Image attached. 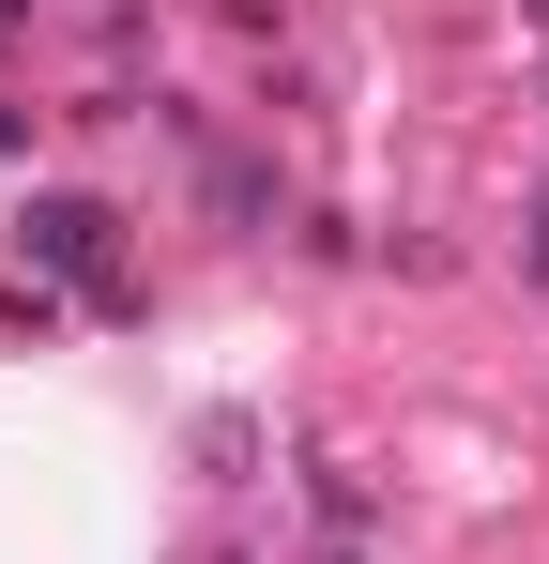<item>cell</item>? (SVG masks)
<instances>
[{
  "label": "cell",
  "mask_w": 549,
  "mask_h": 564,
  "mask_svg": "<svg viewBox=\"0 0 549 564\" xmlns=\"http://www.w3.org/2000/svg\"><path fill=\"white\" fill-rule=\"evenodd\" d=\"M107 229H122L107 198H31V260H62V275H92V290H107Z\"/></svg>",
  "instance_id": "6da1fadb"
},
{
  "label": "cell",
  "mask_w": 549,
  "mask_h": 564,
  "mask_svg": "<svg viewBox=\"0 0 549 564\" xmlns=\"http://www.w3.org/2000/svg\"><path fill=\"white\" fill-rule=\"evenodd\" d=\"M0 15H15V0H0Z\"/></svg>",
  "instance_id": "7a4b0ae2"
}]
</instances>
